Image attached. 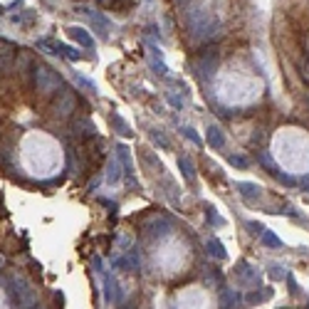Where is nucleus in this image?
Wrapping results in <instances>:
<instances>
[{"label": "nucleus", "mask_w": 309, "mask_h": 309, "mask_svg": "<svg viewBox=\"0 0 309 309\" xmlns=\"http://www.w3.org/2000/svg\"><path fill=\"white\" fill-rule=\"evenodd\" d=\"M275 158L287 171L307 173L309 171V136L299 129H284L275 139Z\"/></svg>", "instance_id": "obj_1"}, {"label": "nucleus", "mask_w": 309, "mask_h": 309, "mask_svg": "<svg viewBox=\"0 0 309 309\" xmlns=\"http://www.w3.org/2000/svg\"><path fill=\"white\" fill-rule=\"evenodd\" d=\"M23 161H25V169L32 173L50 176L62 163V154H59V146L50 136L32 134L23 143Z\"/></svg>", "instance_id": "obj_2"}, {"label": "nucleus", "mask_w": 309, "mask_h": 309, "mask_svg": "<svg viewBox=\"0 0 309 309\" xmlns=\"http://www.w3.org/2000/svg\"><path fill=\"white\" fill-rule=\"evenodd\" d=\"M188 262V253L183 250V245L178 242H163L156 253V265L161 267L166 275H173V272H183V267Z\"/></svg>", "instance_id": "obj_3"}, {"label": "nucleus", "mask_w": 309, "mask_h": 309, "mask_svg": "<svg viewBox=\"0 0 309 309\" xmlns=\"http://www.w3.org/2000/svg\"><path fill=\"white\" fill-rule=\"evenodd\" d=\"M173 309H213V299L200 284H188L176 292Z\"/></svg>", "instance_id": "obj_4"}, {"label": "nucleus", "mask_w": 309, "mask_h": 309, "mask_svg": "<svg viewBox=\"0 0 309 309\" xmlns=\"http://www.w3.org/2000/svg\"><path fill=\"white\" fill-rule=\"evenodd\" d=\"M35 87H37V92H40L43 97L59 94L62 77H59L52 67H47V65H35Z\"/></svg>", "instance_id": "obj_5"}, {"label": "nucleus", "mask_w": 309, "mask_h": 309, "mask_svg": "<svg viewBox=\"0 0 309 309\" xmlns=\"http://www.w3.org/2000/svg\"><path fill=\"white\" fill-rule=\"evenodd\" d=\"M52 112L57 116H62V119H67L72 114L77 112V94L72 92V89H62L59 94H57L55 104H52Z\"/></svg>", "instance_id": "obj_6"}, {"label": "nucleus", "mask_w": 309, "mask_h": 309, "mask_svg": "<svg viewBox=\"0 0 309 309\" xmlns=\"http://www.w3.org/2000/svg\"><path fill=\"white\" fill-rule=\"evenodd\" d=\"M15 45H10L8 40H0V72H8L15 62Z\"/></svg>", "instance_id": "obj_7"}, {"label": "nucleus", "mask_w": 309, "mask_h": 309, "mask_svg": "<svg viewBox=\"0 0 309 309\" xmlns=\"http://www.w3.org/2000/svg\"><path fill=\"white\" fill-rule=\"evenodd\" d=\"M15 67H17L20 72L35 70V59H32V52H30V50H17V52H15Z\"/></svg>", "instance_id": "obj_8"}, {"label": "nucleus", "mask_w": 309, "mask_h": 309, "mask_svg": "<svg viewBox=\"0 0 309 309\" xmlns=\"http://www.w3.org/2000/svg\"><path fill=\"white\" fill-rule=\"evenodd\" d=\"M67 32H70L72 40H74V43H79L82 47H92V45H94V40L89 37V32H87L85 28H70Z\"/></svg>", "instance_id": "obj_9"}, {"label": "nucleus", "mask_w": 309, "mask_h": 309, "mask_svg": "<svg viewBox=\"0 0 309 309\" xmlns=\"http://www.w3.org/2000/svg\"><path fill=\"white\" fill-rule=\"evenodd\" d=\"M208 141H211V146H215V149H218V146H223V143H225L223 131H220V129H215V127H213L211 131H208Z\"/></svg>", "instance_id": "obj_10"}, {"label": "nucleus", "mask_w": 309, "mask_h": 309, "mask_svg": "<svg viewBox=\"0 0 309 309\" xmlns=\"http://www.w3.org/2000/svg\"><path fill=\"white\" fill-rule=\"evenodd\" d=\"M178 166L183 169V176H186V181H193V169H191L188 158H178Z\"/></svg>", "instance_id": "obj_11"}, {"label": "nucleus", "mask_w": 309, "mask_h": 309, "mask_svg": "<svg viewBox=\"0 0 309 309\" xmlns=\"http://www.w3.org/2000/svg\"><path fill=\"white\" fill-rule=\"evenodd\" d=\"M297 67H299V77H302V79L309 85V62H307V59H299V62H297Z\"/></svg>", "instance_id": "obj_12"}, {"label": "nucleus", "mask_w": 309, "mask_h": 309, "mask_svg": "<svg viewBox=\"0 0 309 309\" xmlns=\"http://www.w3.org/2000/svg\"><path fill=\"white\" fill-rule=\"evenodd\" d=\"M35 20V13L32 10H25L23 15H15V23H23V25H30Z\"/></svg>", "instance_id": "obj_13"}, {"label": "nucleus", "mask_w": 309, "mask_h": 309, "mask_svg": "<svg viewBox=\"0 0 309 309\" xmlns=\"http://www.w3.org/2000/svg\"><path fill=\"white\" fill-rule=\"evenodd\" d=\"M183 134H186L188 139L193 141V143H198V146H200V136H198V134H196V131H193V129H183Z\"/></svg>", "instance_id": "obj_14"}, {"label": "nucleus", "mask_w": 309, "mask_h": 309, "mask_svg": "<svg viewBox=\"0 0 309 309\" xmlns=\"http://www.w3.org/2000/svg\"><path fill=\"white\" fill-rule=\"evenodd\" d=\"M211 253L213 255H218V257H223V245H220V242H211Z\"/></svg>", "instance_id": "obj_15"}, {"label": "nucleus", "mask_w": 309, "mask_h": 309, "mask_svg": "<svg viewBox=\"0 0 309 309\" xmlns=\"http://www.w3.org/2000/svg\"><path fill=\"white\" fill-rule=\"evenodd\" d=\"M230 161H233L235 166H248V158H245V156H230Z\"/></svg>", "instance_id": "obj_16"}, {"label": "nucleus", "mask_w": 309, "mask_h": 309, "mask_svg": "<svg viewBox=\"0 0 309 309\" xmlns=\"http://www.w3.org/2000/svg\"><path fill=\"white\" fill-rule=\"evenodd\" d=\"M101 8H114V0H97Z\"/></svg>", "instance_id": "obj_17"}, {"label": "nucleus", "mask_w": 309, "mask_h": 309, "mask_svg": "<svg viewBox=\"0 0 309 309\" xmlns=\"http://www.w3.org/2000/svg\"><path fill=\"white\" fill-rule=\"evenodd\" d=\"M0 309H8V304H5V295L0 292Z\"/></svg>", "instance_id": "obj_18"}, {"label": "nucleus", "mask_w": 309, "mask_h": 309, "mask_svg": "<svg viewBox=\"0 0 309 309\" xmlns=\"http://www.w3.org/2000/svg\"><path fill=\"white\" fill-rule=\"evenodd\" d=\"M304 50H307V57H309V35L304 37ZM307 62H309V59H307Z\"/></svg>", "instance_id": "obj_19"}, {"label": "nucleus", "mask_w": 309, "mask_h": 309, "mask_svg": "<svg viewBox=\"0 0 309 309\" xmlns=\"http://www.w3.org/2000/svg\"><path fill=\"white\" fill-rule=\"evenodd\" d=\"M0 267H5V257L3 255H0Z\"/></svg>", "instance_id": "obj_20"}, {"label": "nucleus", "mask_w": 309, "mask_h": 309, "mask_svg": "<svg viewBox=\"0 0 309 309\" xmlns=\"http://www.w3.org/2000/svg\"><path fill=\"white\" fill-rule=\"evenodd\" d=\"M178 3H186V0H178Z\"/></svg>", "instance_id": "obj_21"}, {"label": "nucleus", "mask_w": 309, "mask_h": 309, "mask_svg": "<svg viewBox=\"0 0 309 309\" xmlns=\"http://www.w3.org/2000/svg\"><path fill=\"white\" fill-rule=\"evenodd\" d=\"M35 309H40V307H35Z\"/></svg>", "instance_id": "obj_22"}]
</instances>
